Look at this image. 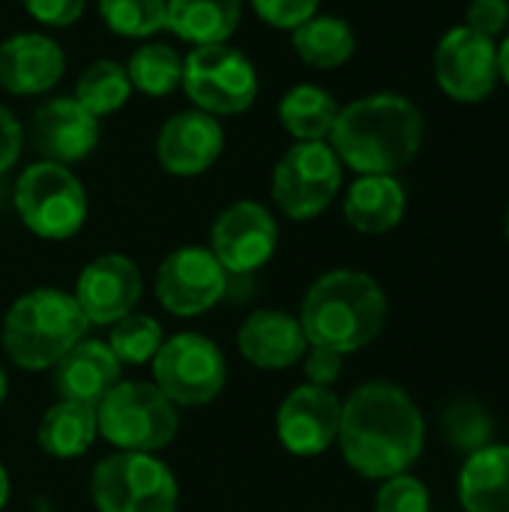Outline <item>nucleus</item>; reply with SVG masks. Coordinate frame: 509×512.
I'll return each mask as SVG.
<instances>
[{"label": "nucleus", "mask_w": 509, "mask_h": 512, "mask_svg": "<svg viewBox=\"0 0 509 512\" xmlns=\"http://www.w3.org/2000/svg\"><path fill=\"white\" fill-rule=\"evenodd\" d=\"M339 447L351 471L366 480L408 474L426 444V423L414 399L390 384L369 381L342 402Z\"/></svg>", "instance_id": "1"}, {"label": "nucleus", "mask_w": 509, "mask_h": 512, "mask_svg": "<svg viewBox=\"0 0 509 512\" xmlns=\"http://www.w3.org/2000/svg\"><path fill=\"white\" fill-rule=\"evenodd\" d=\"M327 141L357 174H396L420 153L423 114L399 93L363 96L339 108Z\"/></svg>", "instance_id": "2"}, {"label": "nucleus", "mask_w": 509, "mask_h": 512, "mask_svg": "<svg viewBox=\"0 0 509 512\" xmlns=\"http://www.w3.org/2000/svg\"><path fill=\"white\" fill-rule=\"evenodd\" d=\"M387 324V294L363 270L324 273L303 300L300 327L312 348L336 354L363 351Z\"/></svg>", "instance_id": "3"}, {"label": "nucleus", "mask_w": 509, "mask_h": 512, "mask_svg": "<svg viewBox=\"0 0 509 512\" xmlns=\"http://www.w3.org/2000/svg\"><path fill=\"white\" fill-rule=\"evenodd\" d=\"M87 318L75 297L60 288L21 294L3 318V348L18 369H51L87 333Z\"/></svg>", "instance_id": "4"}, {"label": "nucleus", "mask_w": 509, "mask_h": 512, "mask_svg": "<svg viewBox=\"0 0 509 512\" xmlns=\"http://www.w3.org/2000/svg\"><path fill=\"white\" fill-rule=\"evenodd\" d=\"M99 435L120 453H156L168 447L180 429L177 405L144 381H120L96 405Z\"/></svg>", "instance_id": "5"}, {"label": "nucleus", "mask_w": 509, "mask_h": 512, "mask_svg": "<svg viewBox=\"0 0 509 512\" xmlns=\"http://www.w3.org/2000/svg\"><path fill=\"white\" fill-rule=\"evenodd\" d=\"M15 210L27 231L42 240H69L84 228L87 192L69 165L39 159L15 183Z\"/></svg>", "instance_id": "6"}, {"label": "nucleus", "mask_w": 509, "mask_h": 512, "mask_svg": "<svg viewBox=\"0 0 509 512\" xmlns=\"http://www.w3.org/2000/svg\"><path fill=\"white\" fill-rule=\"evenodd\" d=\"M90 498L99 512H177V477L153 453H114L93 468Z\"/></svg>", "instance_id": "7"}, {"label": "nucleus", "mask_w": 509, "mask_h": 512, "mask_svg": "<svg viewBox=\"0 0 509 512\" xmlns=\"http://www.w3.org/2000/svg\"><path fill=\"white\" fill-rule=\"evenodd\" d=\"M180 87L198 111L231 117L252 108L258 96V72L252 60L228 42L195 45L183 57Z\"/></svg>", "instance_id": "8"}, {"label": "nucleus", "mask_w": 509, "mask_h": 512, "mask_svg": "<svg viewBox=\"0 0 509 512\" xmlns=\"http://www.w3.org/2000/svg\"><path fill=\"white\" fill-rule=\"evenodd\" d=\"M342 189V162L327 141H297L273 168V201L294 219L321 216Z\"/></svg>", "instance_id": "9"}, {"label": "nucleus", "mask_w": 509, "mask_h": 512, "mask_svg": "<svg viewBox=\"0 0 509 512\" xmlns=\"http://www.w3.org/2000/svg\"><path fill=\"white\" fill-rule=\"evenodd\" d=\"M225 357L216 342L201 333H177L162 342L153 357L156 387L183 408L210 405L225 387Z\"/></svg>", "instance_id": "10"}, {"label": "nucleus", "mask_w": 509, "mask_h": 512, "mask_svg": "<svg viewBox=\"0 0 509 512\" xmlns=\"http://www.w3.org/2000/svg\"><path fill=\"white\" fill-rule=\"evenodd\" d=\"M228 288V273L204 246H183L171 252L156 273V297L165 312L195 318L210 312Z\"/></svg>", "instance_id": "11"}, {"label": "nucleus", "mask_w": 509, "mask_h": 512, "mask_svg": "<svg viewBox=\"0 0 509 512\" xmlns=\"http://www.w3.org/2000/svg\"><path fill=\"white\" fill-rule=\"evenodd\" d=\"M279 246V225L258 201H234L210 228V252L225 273L243 276L264 267Z\"/></svg>", "instance_id": "12"}, {"label": "nucleus", "mask_w": 509, "mask_h": 512, "mask_svg": "<svg viewBox=\"0 0 509 512\" xmlns=\"http://www.w3.org/2000/svg\"><path fill=\"white\" fill-rule=\"evenodd\" d=\"M438 87L456 102H483L498 84V45L471 27H453L435 51Z\"/></svg>", "instance_id": "13"}, {"label": "nucleus", "mask_w": 509, "mask_h": 512, "mask_svg": "<svg viewBox=\"0 0 509 512\" xmlns=\"http://www.w3.org/2000/svg\"><path fill=\"white\" fill-rule=\"evenodd\" d=\"M141 270L126 255H99L93 258L75 285V303L84 312L87 324L111 327L120 318L132 315L141 300Z\"/></svg>", "instance_id": "14"}, {"label": "nucleus", "mask_w": 509, "mask_h": 512, "mask_svg": "<svg viewBox=\"0 0 509 512\" xmlns=\"http://www.w3.org/2000/svg\"><path fill=\"white\" fill-rule=\"evenodd\" d=\"M342 402L327 387L303 384L291 390L276 414V435L294 456H321L339 438Z\"/></svg>", "instance_id": "15"}, {"label": "nucleus", "mask_w": 509, "mask_h": 512, "mask_svg": "<svg viewBox=\"0 0 509 512\" xmlns=\"http://www.w3.org/2000/svg\"><path fill=\"white\" fill-rule=\"evenodd\" d=\"M225 147L219 117L189 108L162 123L156 138V159L174 177H198L216 165Z\"/></svg>", "instance_id": "16"}, {"label": "nucleus", "mask_w": 509, "mask_h": 512, "mask_svg": "<svg viewBox=\"0 0 509 512\" xmlns=\"http://www.w3.org/2000/svg\"><path fill=\"white\" fill-rule=\"evenodd\" d=\"M102 126L75 96H54L36 108L33 141L36 150L57 165H72L87 159L99 144Z\"/></svg>", "instance_id": "17"}, {"label": "nucleus", "mask_w": 509, "mask_h": 512, "mask_svg": "<svg viewBox=\"0 0 509 512\" xmlns=\"http://www.w3.org/2000/svg\"><path fill=\"white\" fill-rule=\"evenodd\" d=\"M66 54L48 33H15L0 42V87L12 96H39L57 87Z\"/></svg>", "instance_id": "18"}, {"label": "nucleus", "mask_w": 509, "mask_h": 512, "mask_svg": "<svg viewBox=\"0 0 509 512\" xmlns=\"http://www.w3.org/2000/svg\"><path fill=\"white\" fill-rule=\"evenodd\" d=\"M54 390L66 402L99 405L120 384V360L111 354L108 342L81 339L54 366Z\"/></svg>", "instance_id": "19"}, {"label": "nucleus", "mask_w": 509, "mask_h": 512, "mask_svg": "<svg viewBox=\"0 0 509 512\" xmlns=\"http://www.w3.org/2000/svg\"><path fill=\"white\" fill-rule=\"evenodd\" d=\"M237 348L255 369L279 372L294 366L306 354L309 342L300 318L279 309H261L243 321L237 333Z\"/></svg>", "instance_id": "20"}, {"label": "nucleus", "mask_w": 509, "mask_h": 512, "mask_svg": "<svg viewBox=\"0 0 509 512\" xmlns=\"http://www.w3.org/2000/svg\"><path fill=\"white\" fill-rule=\"evenodd\" d=\"M405 186L393 174H360L342 204L348 225L360 234H387L405 216Z\"/></svg>", "instance_id": "21"}, {"label": "nucleus", "mask_w": 509, "mask_h": 512, "mask_svg": "<svg viewBox=\"0 0 509 512\" xmlns=\"http://www.w3.org/2000/svg\"><path fill=\"white\" fill-rule=\"evenodd\" d=\"M459 501L465 512H509V447L489 444L459 471Z\"/></svg>", "instance_id": "22"}, {"label": "nucleus", "mask_w": 509, "mask_h": 512, "mask_svg": "<svg viewBox=\"0 0 509 512\" xmlns=\"http://www.w3.org/2000/svg\"><path fill=\"white\" fill-rule=\"evenodd\" d=\"M168 27L192 45L228 42L243 21V0H165Z\"/></svg>", "instance_id": "23"}, {"label": "nucleus", "mask_w": 509, "mask_h": 512, "mask_svg": "<svg viewBox=\"0 0 509 512\" xmlns=\"http://www.w3.org/2000/svg\"><path fill=\"white\" fill-rule=\"evenodd\" d=\"M96 408L84 402H66L60 399L42 414L39 423V447L54 459H75L84 456L96 441Z\"/></svg>", "instance_id": "24"}, {"label": "nucleus", "mask_w": 509, "mask_h": 512, "mask_svg": "<svg viewBox=\"0 0 509 512\" xmlns=\"http://www.w3.org/2000/svg\"><path fill=\"white\" fill-rule=\"evenodd\" d=\"M339 117V102L318 84H297L279 99V123L297 141H327Z\"/></svg>", "instance_id": "25"}, {"label": "nucleus", "mask_w": 509, "mask_h": 512, "mask_svg": "<svg viewBox=\"0 0 509 512\" xmlns=\"http://www.w3.org/2000/svg\"><path fill=\"white\" fill-rule=\"evenodd\" d=\"M291 42L300 60L315 69H336L348 63L357 48L351 24L339 15H312L291 30Z\"/></svg>", "instance_id": "26"}, {"label": "nucleus", "mask_w": 509, "mask_h": 512, "mask_svg": "<svg viewBox=\"0 0 509 512\" xmlns=\"http://www.w3.org/2000/svg\"><path fill=\"white\" fill-rule=\"evenodd\" d=\"M126 75L132 90L162 99L168 93H174L183 81V57L177 48H171L168 42H147L138 45L126 63Z\"/></svg>", "instance_id": "27"}, {"label": "nucleus", "mask_w": 509, "mask_h": 512, "mask_svg": "<svg viewBox=\"0 0 509 512\" xmlns=\"http://www.w3.org/2000/svg\"><path fill=\"white\" fill-rule=\"evenodd\" d=\"M441 432L450 450L471 456L489 444H495V420L489 408L474 396H456L447 402L441 414Z\"/></svg>", "instance_id": "28"}, {"label": "nucleus", "mask_w": 509, "mask_h": 512, "mask_svg": "<svg viewBox=\"0 0 509 512\" xmlns=\"http://www.w3.org/2000/svg\"><path fill=\"white\" fill-rule=\"evenodd\" d=\"M129 96H132V84L126 66L117 60H96L75 81V99L93 117H108L120 111L129 102Z\"/></svg>", "instance_id": "29"}, {"label": "nucleus", "mask_w": 509, "mask_h": 512, "mask_svg": "<svg viewBox=\"0 0 509 512\" xmlns=\"http://www.w3.org/2000/svg\"><path fill=\"white\" fill-rule=\"evenodd\" d=\"M105 27L126 39H147L168 27L165 0H99Z\"/></svg>", "instance_id": "30"}, {"label": "nucleus", "mask_w": 509, "mask_h": 512, "mask_svg": "<svg viewBox=\"0 0 509 512\" xmlns=\"http://www.w3.org/2000/svg\"><path fill=\"white\" fill-rule=\"evenodd\" d=\"M165 336L156 318L150 315H126L117 324H111L108 348L120 360V366H141L156 357Z\"/></svg>", "instance_id": "31"}, {"label": "nucleus", "mask_w": 509, "mask_h": 512, "mask_svg": "<svg viewBox=\"0 0 509 512\" xmlns=\"http://www.w3.org/2000/svg\"><path fill=\"white\" fill-rule=\"evenodd\" d=\"M375 512H432V498L423 480L399 474L384 480L375 495Z\"/></svg>", "instance_id": "32"}, {"label": "nucleus", "mask_w": 509, "mask_h": 512, "mask_svg": "<svg viewBox=\"0 0 509 512\" xmlns=\"http://www.w3.org/2000/svg\"><path fill=\"white\" fill-rule=\"evenodd\" d=\"M255 15L276 27V30H294L303 21H309L312 15H318L321 0H249Z\"/></svg>", "instance_id": "33"}, {"label": "nucleus", "mask_w": 509, "mask_h": 512, "mask_svg": "<svg viewBox=\"0 0 509 512\" xmlns=\"http://www.w3.org/2000/svg\"><path fill=\"white\" fill-rule=\"evenodd\" d=\"M27 15L42 27H69L84 15L87 0H21Z\"/></svg>", "instance_id": "34"}, {"label": "nucleus", "mask_w": 509, "mask_h": 512, "mask_svg": "<svg viewBox=\"0 0 509 512\" xmlns=\"http://www.w3.org/2000/svg\"><path fill=\"white\" fill-rule=\"evenodd\" d=\"M509 24V3L507 0H471L468 6V24L474 33L495 39L498 33H504Z\"/></svg>", "instance_id": "35"}, {"label": "nucleus", "mask_w": 509, "mask_h": 512, "mask_svg": "<svg viewBox=\"0 0 509 512\" xmlns=\"http://www.w3.org/2000/svg\"><path fill=\"white\" fill-rule=\"evenodd\" d=\"M342 354L327 351V348H312L306 354V381L312 387H333L342 378Z\"/></svg>", "instance_id": "36"}, {"label": "nucleus", "mask_w": 509, "mask_h": 512, "mask_svg": "<svg viewBox=\"0 0 509 512\" xmlns=\"http://www.w3.org/2000/svg\"><path fill=\"white\" fill-rule=\"evenodd\" d=\"M24 150V129L18 123V117L0 105V174H6Z\"/></svg>", "instance_id": "37"}, {"label": "nucleus", "mask_w": 509, "mask_h": 512, "mask_svg": "<svg viewBox=\"0 0 509 512\" xmlns=\"http://www.w3.org/2000/svg\"><path fill=\"white\" fill-rule=\"evenodd\" d=\"M498 75L509 84V36L504 39V45H498Z\"/></svg>", "instance_id": "38"}, {"label": "nucleus", "mask_w": 509, "mask_h": 512, "mask_svg": "<svg viewBox=\"0 0 509 512\" xmlns=\"http://www.w3.org/2000/svg\"><path fill=\"white\" fill-rule=\"evenodd\" d=\"M6 501H9V474L0 465V510L6 507Z\"/></svg>", "instance_id": "39"}, {"label": "nucleus", "mask_w": 509, "mask_h": 512, "mask_svg": "<svg viewBox=\"0 0 509 512\" xmlns=\"http://www.w3.org/2000/svg\"><path fill=\"white\" fill-rule=\"evenodd\" d=\"M6 387H9V381H6V372H3V366H0V405H3V399H6Z\"/></svg>", "instance_id": "40"}, {"label": "nucleus", "mask_w": 509, "mask_h": 512, "mask_svg": "<svg viewBox=\"0 0 509 512\" xmlns=\"http://www.w3.org/2000/svg\"><path fill=\"white\" fill-rule=\"evenodd\" d=\"M507 243H509V210H507Z\"/></svg>", "instance_id": "41"}]
</instances>
